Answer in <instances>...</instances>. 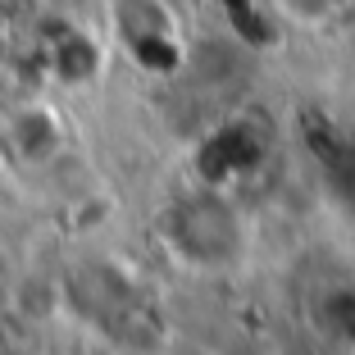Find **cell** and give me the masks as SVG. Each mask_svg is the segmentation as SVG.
Masks as SVG:
<instances>
[{"mask_svg": "<svg viewBox=\"0 0 355 355\" xmlns=\"http://www.w3.org/2000/svg\"><path fill=\"white\" fill-rule=\"evenodd\" d=\"M273 10L282 14V23H292L301 32H324L342 19L346 0H269Z\"/></svg>", "mask_w": 355, "mask_h": 355, "instance_id": "6da1fadb", "label": "cell"}]
</instances>
